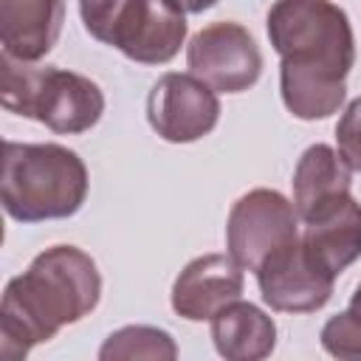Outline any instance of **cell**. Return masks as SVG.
I'll use <instances>...</instances> for the list:
<instances>
[{"label": "cell", "mask_w": 361, "mask_h": 361, "mask_svg": "<svg viewBox=\"0 0 361 361\" xmlns=\"http://www.w3.org/2000/svg\"><path fill=\"white\" fill-rule=\"evenodd\" d=\"M265 28L279 54V93L288 113L302 121L338 113L355 65L347 11L333 0H276Z\"/></svg>", "instance_id": "1"}, {"label": "cell", "mask_w": 361, "mask_h": 361, "mask_svg": "<svg viewBox=\"0 0 361 361\" xmlns=\"http://www.w3.org/2000/svg\"><path fill=\"white\" fill-rule=\"evenodd\" d=\"M102 274L90 254L76 245H51L11 276L0 302V355L23 361L37 344L51 341L65 324L96 310Z\"/></svg>", "instance_id": "2"}, {"label": "cell", "mask_w": 361, "mask_h": 361, "mask_svg": "<svg viewBox=\"0 0 361 361\" xmlns=\"http://www.w3.org/2000/svg\"><path fill=\"white\" fill-rule=\"evenodd\" d=\"M85 161L54 141L45 144H3L0 200L11 220L42 223L73 217L87 197Z\"/></svg>", "instance_id": "3"}, {"label": "cell", "mask_w": 361, "mask_h": 361, "mask_svg": "<svg viewBox=\"0 0 361 361\" xmlns=\"http://www.w3.org/2000/svg\"><path fill=\"white\" fill-rule=\"evenodd\" d=\"M0 102L8 113L34 118L59 135H79L104 113V93L93 79L8 54L0 56Z\"/></svg>", "instance_id": "4"}, {"label": "cell", "mask_w": 361, "mask_h": 361, "mask_svg": "<svg viewBox=\"0 0 361 361\" xmlns=\"http://www.w3.org/2000/svg\"><path fill=\"white\" fill-rule=\"evenodd\" d=\"M293 240H299V214L282 192L259 186L231 203L226 245L243 271H257L265 257Z\"/></svg>", "instance_id": "5"}, {"label": "cell", "mask_w": 361, "mask_h": 361, "mask_svg": "<svg viewBox=\"0 0 361 361\" xmlns=\"http://www.w3.org/2000/svg\"><path fill=\"white\" fill-rule=\"evenodd\" d=\"M186 65L217 93H243L262 76V51L245 25L220 20L192 37Z\"/></svg>", "instance_id": "6"}, {"label": "cell", "mask_w": 361, "mask_h": 361, "mask_svg": "<svg viewBox=\"0 0 361 361\" xmlns=\"http://www.w3.org/2000/svg\"><path fill=\"white\" fill-rule=\"evenodd\" d=\"M147 121L169 144H192L220 121L217 90L195 73H164L147 96Z\"/></svg>", "instance_id": "7"}, {"label": "cell", "mask_w": 361, "mask_h": 361, "mask_svg": "<svg viewBox=\"0 0 361 361\" xmlns=\"http://www.w3.org/2000/svg\"><path fill=\"white\" fill-rule=\"evenodd\" d=\"M262 302L276 313H313L333 296L336 276L327 274L299 240L276 248L254 271Z\"/></svg>", "instance_id": "8"}, {"label": "cell", "mask_w": 361, "mask_h": 361, "mask_svg": "<svg viewBox=\"0 0 361 361\" xmlns=\"http://www.w3.org/2000/svg\"><path fill=\"white\" fill-rule=\"evenodd\" d=\"M189 34L186 17L166 0H127L116 14L107 45L141 65H166L178 56Z\"/></svg>", "instance_id": "9"}, {"label": "cell", "mask_w": 361, "mask_h": 361, "mask_svg": "<svg viewBox=\"0 0 361 361\" xmlns=\"http://www.w3.org/2000/svg\"><path fill=\"white\" fill-rule=\"evenodd\" d=\"M243 288V265L231 254H203L175 276L172 310L186 322H209L220 307L240 299Z\"/></svg>", "instance_id": "10"}, {"label": "cell", "mask_w": 361, "mask_h": 361, "mask_svg": "<svg viewBox=\"0 0 361 361\" xmlns=\"http://www.w3.org/2000/svg\"><path fill=\"white\" fill-rule=\"evenodd\" d=\"M293 206L302 223H310L350 197L353 169L330 144H310L293 169Z\"/></svg>", "instance_id": "11"}, {"label": "cell", "mask_w": 361, "mask_h": 361, "mask_svg": "<svg viewBox=\"0 0 361 361\" xmlns=\"http://www.w3.org/2000/svg\"><path fill=\"white\" fill-rule=\"evenodd\" d=\"M65 23V0H0V45L3 54L37 62L59 39Z\"/></svg>", "instance_id": "12"}, {"label": "cell", "mask_w": 361, "mask_h": 361, "mask_svg": "<svg viewBox=\"0 0 361 361\" xmlns=\"http://www.w3.org/2000/svg\"><path fill=\"white\" fill-rule=\"evenodd\" d=\"M209 322L214 350L226 361H262L276 347L274 319L251 302L234 299L220 307Z\"/></svg>", "instance_id": "13"}, {"label": "cell", "mask_w": 361, "mask_h": 361, "mask_svg": "<svg viewBox=\"0 0 361 361\" xmlns=\"http://www.w3.org/2000/svg\"><path fill=\"white\" fill-rule=\"evenodd\" d=\"M302 245L333 276L361 257V203L350 195L322 217L305 223Z\"/></svg>", "instance_id": "14"}, {"label": "cell", "mask_w": 361, "mask_h": 361, "mask_svg": "<svg viewBox=\"0 0 361 361\" xmlns=\"http://www.w3.org/2000/svg\"><path fill=\"white\" fill-rule=\"evenodd\" d=\"M102 361H118V358H178V344L175 338L152 324H127L113 330L104 344L99 347Z\"/></svg>", "instance_id": "15"}, {"label": "cell", "mask_w": 361, "mask_h": 361, "mask_svg": "<svg viewBox=\"0 0 361 361\" xmlns=\"http://www.w3.org/2000/svg\"><path fill=\"white\" fill-rule=\"evenodd\" d=\"M322 347L333 358L344 361H361V310L347 307L336 316H330L319 333Z\"/></svg>", "instance_id": "16"}, {"label": "cell", "mask_w": 361, "mask_h": 361, "mask_svg": "<svg viewBox=\"0 0 361 361\" xmlns=\"http://www.w3.org/2000/svg\"><path fill=\"white\" fill-rule=\"evenodd\" d=\"M336 144L347 166L353 172H361V96L344 107L336 124Z\"/></svg>", "instance_id": "17"}, {"label": "cell", "mask_w": 361, "mask_h": 361, "mask_svg": "<svg viewBox=\"0 0 361 361\" xmlns=\"http://www.w3.org/2000/svg\"><path fill=\"white\" fill-rule=\"evenodd\" d=\"M127 0H79V14L87 28V34L99 42H107V34L113 28L116 14L124 8Z\"/></svg>", "instance_id": "18"}, {"label": "cell", "mask_w": 361, "mask_h": 361, "mask_svg": "<svg viewBox=\"0 0 361 361\" xmlns=\"http://www.w3.org/2000/svg\"><path fill=\"white\" fill-rule=\"evenodd\" d=\"M178 14H203V11H209L212 6H217V0H166Z\"/></svg>", "instance_id": "19"}, {"label": "cell", "mask_w": 361, "mask_h": 361, "mask_svg": "<svg viewBox=\"0 0 361 361\" xmlns=\"http://www.w3.org/2000/svg\"><path fill=\"white\" fill-rule=\"evenodd\" d=\"M350 307H355V310H361V285L355 288V293H353V299H350Z\"/></svg>", "instance_id": "20"}]
</instances>
